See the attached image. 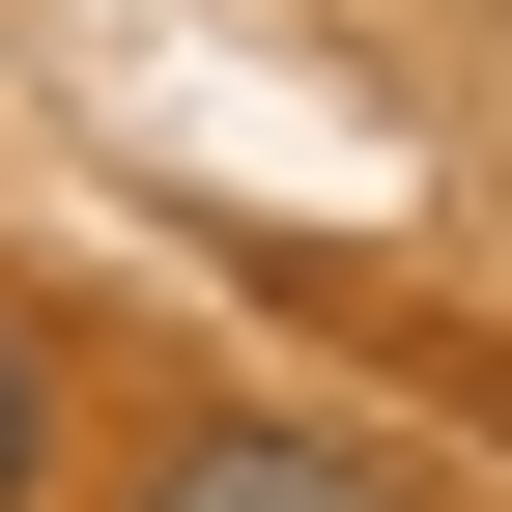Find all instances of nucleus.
Here are the masks:
<instances>
[{
	"label": "nucleus",
	"instance_id": "1",
	"mask_svg": "<svg viewBox=\"0 0 512 512\" xmlns=\"http://www.w3.org/2000/svg\"><path fill=\"white\" fill-rule=\"evenodd\" d=\"M143 512H399V484H370L342 427H171V456H143Z\"/></svg>",
	"mask_w": 512,
	"mask_h": 512
},
{
	"label": "nucleus",
	"instance_id": "2",
	"mask_svg": "<svg viewBox=\"0 0 512 512\" xmlns=\"http://www.w3.org/2000/svg\"><path fill=\"white\" fill-rule=\"evenodd\" d=\"M29 456H57V370H29V313H0V512H29Z\"/></svg>",
	"mask_w": 512,
	"mask_h": 512
}]
</instances>
